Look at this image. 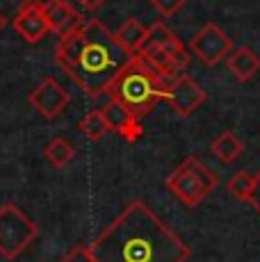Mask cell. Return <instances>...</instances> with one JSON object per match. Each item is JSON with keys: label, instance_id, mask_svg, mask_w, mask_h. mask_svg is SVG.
I'll return each instance as SVG.
<instances>
[{"label": "cell", "instance_id": "cell-24", "mask_svg": "<svg viewBox=\"0 0 260 262\" xmlns=\"http://www.w3.org/2000/svg\"><path fill=\"white\" fill-rule=\"evenodd\" d=\"M5 25H7V18H5L3 14H0V32H3V30H5Z\"/></svg>", "mask_w": 260, "mask_h": 262}, {"label": "cell", "instance_id": "cell-23", "mask_svg": "<svg viewBox=\"0 0 260 262\" xmlns=\"http://www.w3.org/2000/svg\"><path fill=\"white\" fill-rule=\"evenodd\" d=\"M80 5H82L84 9H89V12H94V9H98L101 5L105 3V0H78Z\"/></svg>", "mask_w": 260, "mask_h": 262}, {"label": "cell", "instance_id": "cell-10", "mask_svg": "<svg viewBox=\"0 0 260 262\" xmlns=\"http://www.w3.org/2000/svg\"><path fill=\"white\" fill-rule=\"evenodd\" d=\"M30 105L41 114L44 119H55L62 114V110L69 105V94L55 78H46L32 94H30Z\"/></svg>", "mask_w": 260, "mask_h": 262}, {"label": "cell", "instance_id": "cell-16", "mask_svg": "<svg viewBox=\"0 0 260 262\" xmlns=\"http://www.w3.org/2000/svg\"><path fill=\"white\" fill-rule=\"evenodd\" d=\"M44 155H46V160L53 164V167H64V164H69L73 160V155H76V148L71 146V142L64 137H55L51 142L46 144V148H44Z\"/></svg>", "mask_w": 260, "mask_h": 262}, {"label": "cell", "instance_id": "cell-18", "mask_svg": "<svg viewBox=\"0 0 260 262\" xmlns=\"http://www.w3.org/2000/svg\"><path fill=\"white\" fill-rule=\"evenodd\" d=\"M253 187H256V176H251L249 171H240L235 173L231 180H228L226 189L228 194L235 196L237 201H249L253 194Z\"/></svg>", "mask_w": 260, "mask_h": 262}, {"label": "cell", "instance_id": "cell-19", "mask_svg": "<svg viewBox=\"0 0 260 262\" xmlns=\"http://www.w3.org/2000/svg\"><path fill=\"white\" fill-rule=\"evenodd\" d=\"M176 34L171 32V28H169L167 23H153L151 28H148V34H146V43L144 46H160V43L169 41V39H174ZM142 53V50H139Z\"/></svg>", "mask_w": 260, "mask_h": 262}, {"label": "cell", "instance_id": "cell-13", "mask_svg": "<svg viewBox=\"0 0 260 262\" xmlns=\"http://www.w3.org/2000/svg\"><path fill=\"white\" fill-rule=\"evenodd\" d=\"M226 64H228V71L233 73V78L240 80V82H249L260 71V57L247 46L228 53Z\"/></svg>", "mask_w": 260, "mask_h": 262}, {"label": "cell", "instance_id": "cell-20", "mask_svg": "<svg viewBox=\"0 0 260 262\" xmlns=\"http://www.w3.org/2000/svg\"><path fill=\"white\" fill-rule=\"evenodd\" d=\"M151 5L156 7L160 16H174L176 12H181L185 0H151Z\"/></svg>", "mask_w": 260, "mask_h": 262}, {"label": "cell", "instance_id": "cell-7", "mask_svg": "<svg viewBox=\"0 0 260 262\" xmlns=\"http://www.w3.org/2000/svg\"><path fill=\"white\" fill-rule=\"evenodd\" d=\"M233 41L217 23H206L189 41V50L203 67H217L222 59L228 57Z\"/></svg>", "mask_w": 260, "mask_h": 262}, {"label": "cell", "instance_id": "cell-6", "mask_svg": "<svg viewBox=\"0 0 260 262\" xmlns=\"http://www.w3.org/2000/svg\"><path fill=\"white\" fill-rule=\"evenodd\" d=\"M206 98L208 94L203 92V87H199L197 80L187 73L162 75V100H167L181 117L194 114L206 103Z\"/></svg>", "mask_w": 260, "mask_h": 262}, {"label": "cell", "instance_id": "cell-4", "mask_svg": "<svg viewBox=\"0 0 260 262\" xmlns=\"http://www.w3.org/2000/svg\"><path fill=\"white\" fill-rule=\"evenodd\" d=\"M164 185L187 208H197L217 187V176L197 158H185V162H181L167 176Z\"/></svg>", "mask_w": 260, "mask_h": 262}, {"label": "cell", "instance_id": "cell-11", "mask_svg": "<svg viewBox=\"0 0 260 262\" xmlns=\"http://www.w3.org/2000/svg\"><path fill=\"white\" fill-rule=\"evenodd\" d=\"M101 114L107 123V130L121 135L126 142H137L142 137V125H139V119L133 117L121 103L110 98L107 103L101 107Z\"/></svg>", "mask_w": 260, "mask_h": 262}, {"label": "cell", "instance_id": "cell-17", "mask_svg": "<svg viewBox=\"0 0 260 262\" xmlns=\"http://www.w3.org/2000/svg\"><path fill=\"white\" fill-rule=\"evenodd\" d=\"M78 130L89 139V142H101L105 135L110 133L101 110H92V112L84 114V119L78 123Z\"/></svg>", "mask_w": 260, "mask_h": 262}, {"label": "cell", "instance_id": "cell-22", "mask_svg": "<svg viewBox=\"0 0 260 262\" xmlns=\"http://www.w3.org/2000/svg\"><path fill=\"white\" fill-rule=\"evenodd\" d=\"M249 203H251L253 210L260 214V173L256 176V187H253V194H251V199H249Z\"/></svg>", "mask_w": 260, "mask_h": 262}, {"label": "cell", "instance_id": "cell-1", "mask_svg": "<svg viewBox=\"0 0 260 262\" xmlns=\"http://www.w3.org/2000/svg\"><path fill=\"white\" fill-rule=\"evenodd\" d=\"M89 253L96 262H187L189 246L144 201H130Z\"/></svg>", "mask_w": 260, "mask_h": 262}, {"label": "cell", "instance_id": "cell-21", "mask_svg": "<svg viewBox=\"0 0 260 262\" xmlns=\"http://www.w3.org/2000/svg\"><path fill=\"white\" fill-rule=\"evenodd\" d=\"M62 262H96V260H94V255L89 253V246H76Z\"/></svg>", "mask_w": 260, "mask_h": 262}, {"label": "cell", "instance_id": "cell-3", "mask_svg": "<svg viewBox=\"0 0 260 262\" xmlns=\"http://www.w3.org/2000/svg\"><path fill=\"white\" fill-rule=\"evenodd\" d=\"M110 98L121 103L133 117L144 119L156 110L162 100V75L151 64L135 55L133 59L114 75L112 84L107 87Z\"/></svg>", "mask_w": 260, "mask_h": 262}, {"label": "cell", "instance_id": "cell-2", "mask_svg": "<svg viewBox=\"0 0 260 262\" xmlns=\"http://www.w3.org/2000/svg\"><path fill=\"white\" fill-rule=\"evenodd\" d=\"M133 57L98 18L82 21L55 46V64L94 98L107 92L114 75Z\"/></svg>", "mask_w": 260, "mask_h": 262}, {"label": "cell", "instance_id": "cell-15", "mask_svg": "<svg viewBox=\"0 0 260 262\" xmlns=\"http://www.w3.org/2000/svg\"><path fill=\"white\" fill-rule=\"evenodd\" d=\"M210 150H212V155L219 160V162L228 164V162H233V160H237L240 155H242L244 144L235 137L231 130H226V133H222L217 139H214L212 146H210Z\"/></svg>", "mask_w": 260, "mask_h": 262}, {"label": "cell", "instance_id": "cell-9", "mask_svg": "<svg viewBox=\"0 0 260 262\" xmlns=\"http://www.w3.org/2000/svg\"><path fill=\"white\" fill-rule=\"evenodd\" d=\"M41 7H44V3H39V0H23L21 3V9H18V14L14 16L12 25L23 41L39 43L51 32Z\"/></svg>", "mask_w": 260, "mask_h": 262}, {"label": "cell", "instance_id": "cell-14", "mask_svg": "<svg viewBox=\"0 0 260 262\" xmlns=\"http://www.w3.org/2000/svg\"><path fill=\"white\" fill-rule=\"evenodd\" d=\"M146 34H148V28H144L137 18H128V21H123L121 28L114 32V37H117V41L121 43L130 55H139V50L146 43Z\"/></svg>", "mask_w": 260, "mask_h": 262}, {"label": "cell", "instance_id": "cell-12", "mask_svg": "<svg viewBox=\"0 0 260 262\" xmlns=\"http://www.w3.org/2000/svg\"><path fill=\"white\" fill-rule=\"evenodd\" d=\"M44 16H46V23H48V30L55 34H69L71 30H76L82 18L67 0H48L44 3Z\"/></svg>", "mask_w": 260, "mask_h": 262}, {"label": "cell", "instance_id": "cell-5", "mask_svg": "<svg viewBox=\"0 0 260 262\" xmlns=\"http://www.w3.org/2000/svg\"><path fill=\"white\" fill-rule=\"evenodd\" d=\"M39 228L14 203L0 208V255L5 260H16L37 239Z\"/></svg>", "mask_w": 260, "mask_h": 262}, {"label": "cell", "instance_id": "cell-8", "mask_svg": "<svg viewBox=\"0 0 260 262\" xmlns=\"http://www.w3.org/2000/svg\"><path fill=\"white\" fill-rule=\"evenodd\" d=\"M137 57H142L146 64H151L160 75L183 73V69L189 64V53L185 50L178 37L169 39V41L160 43V46H144Z\"/></svg>", "mask_w": 260, "mask_h": 262}]
</instances>
